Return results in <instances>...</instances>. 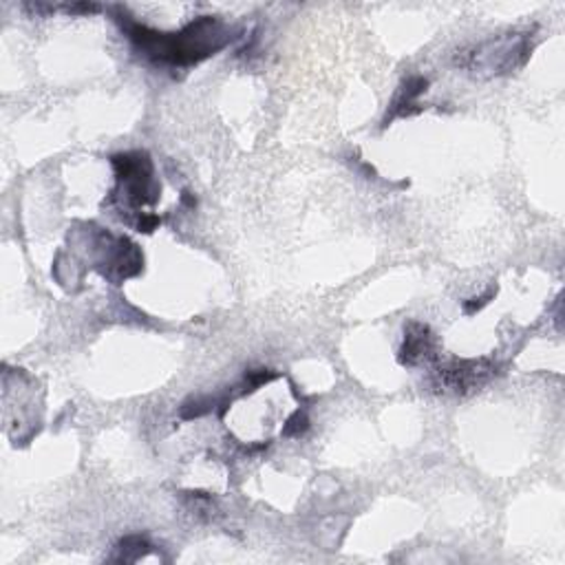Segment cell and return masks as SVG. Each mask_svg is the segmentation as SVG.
Listing matches in <instances>:
<instances>
[{
    "mask_svg": "<svg viewBox=\"0 0 565 565\" xmlns=\"http://www.w3.org/2000/svg\"><path fill=\"white\" fill-rule=\"evenodd\" d=\"M525 56L528 43L523 38H501L477 47L475 54H468V60L462 65L468 69L488 71L490 76H499L521 67Z\"/></svg>",
    "mask_w": 565,
    "mask_h": 565,
    "instance_id": "obj_1",
    "label": "cell"
},
{
    "mask_svg": "<svg viewBox=\"0 0 565 565\" xmlns=\"http://www.w3.org/2000/svg\"><path fill=\"white\" fill-rule=\"evenodd\" d=\"M495 374V365L488 361H453L435 372L437 389L451 394H466L481 387Z\"/></svg>",
    "mask_w": 565,
    "mask_h": 565,
    "instance_id": "obj_2",
    "label": "cell"
},
{
    "mask_svg": "<svg viewBox=\"0 0 565 565\" xmlns=\"http://www.w3.org/2000/svg\"><path fill=\"white\" fill-rule=\"evenodd\" d=\"M431 352H433V336H431L429 328L413 323L407 330L405 345H402V352H400L402 365H418V363L426 361L431 356Z\"/></svg>",
    "mask_w": 565,
    "mask_h": 565,
    "instance_id": "obj_3",
    "label": "cell"
}]
</instances>
